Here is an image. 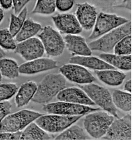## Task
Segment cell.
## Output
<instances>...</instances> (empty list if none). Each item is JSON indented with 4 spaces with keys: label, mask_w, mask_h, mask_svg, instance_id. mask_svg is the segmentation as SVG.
<instances>
[{
    "label": "cell",
    "mask_w": 137,
    "mask_h": 146,
    "mask_svg": "<svg viewBox=\"0 0 137 146\" xmlns=\"http://www.w3.org/2000/svg\"><path fill=\"white\" fill-rule=\"evenodd\" d=\"M95 72L99 80L112 87L120 86L126 78L125 73L117 69L95 70Z\"/></svg>",
    "instance_id": "20"
},
{
    "label": "cell",
    "mask_w": 137,
    "mask_h": 146,
    "mask_svg": "<svg viewBox=\"0 0 137 146\" xmlns=\"http://www.w3.org/2000/svg\"><path fill=\"white\" fill-rule=\"evenodd\" d=\"M56 9L54 0H38L36 2L32 13L50 15L54 13Z\"/></svg>",
    "instance_id": "28"
},
{
    "label": "cell",
    "mask_w": 137,
    "mask_h": 146,
    "mask_svg": "<svg viewBox=\"0 0 137 146\" xmlns=\"http://www.w3.org/2000/svg\"><path fill=\"white\" fill-rule=\"evenodd\" d=\"M131 33V22L129 21L93 40L89 46L92 50L112 53L116 44L125 36L130 35Z\"/></svg>",
    "instance_id": "2"
},
{
    "label": "cell",
    "mask_w": 137,
    "mask_h": 146,
    "mask_svg": "<svg viewBox=\"0 0 137 146\" xmlns=\"http://www.w3.org/2000/svg\"><path fill=\"white\" fill-rule=\"evenodd\" d=\"M99 57L116 69L126 71L131 69V55H121L104 53L100 54Z\"/></svg>",
    "instance_id": "22"
},
{
    "label": "cell",
    "mask_w": 137,
    "mask_h": 146,
    "mask_svg": "<svg viewBox=\"0 0 137 146\" xmlns=\"http://www.w3.org/2000/svg\"><path fill=\"white\" fill-rule=\"evenodd\" d=\"M22 131L11 132L0 131V140H19Z\"/></svg>",
    "instance_id": "34"
},
{
    "label": "cell",
    "mask_w": 137,
    "mask_h": 146,
    "mask_svg": "<svg viewBox=\"0 0 137 146\" xmlns=\"http://www.w3.org/2000/svg\"><path fill=\"white\" fill-rule=\"evenodd\" d=\"M99 111L87 115L83 122L87 133L95 139H101L104 137L115 119L109 113Z\"/></svg>",
    "instance_id": "3"
},
{
    "label": "cell",
    "mask_w": 137,
    "mask_h": 146,
    "mask_svg": "<svg viewBox=\"0 0 137 146\" xmlns=\"http://www.w3.org/2000/svg\"><path fill=\"white\" fill-rule=\"evenodd\" d=\"M113 102L116 108L126 112L131 110V94L129 92L115 90L112 95Z\"/></svg>",
    "instance_id": "26"
},
{
    "label": "cell",
    "mask_w": 137,
    "mask_h": 146,
    "mask_svg": "<svg viewBox=\"0 0 137 146\" xmlns=\"http://www.w3.org/2000/svg\"><path fill=\"white\" fill-rule=\"evenodd\" d=\"M51 137L35 121L30 123L21 133V140H50Z\"/></svg>",
    "instance_id": "23"
},
{
    "label": "cell",
    "mask_w": 137,
    "mask_h": 146,
    "mask_svg": "<svg viewBox=\"0 0 137 146\" xmlns=\"http://www.w3.org/2000/svg\"><path fill=\"white\" fill-rule=\"evenodd\" d=\"M59 71L66 79L77 84H85L93 83L96 79L85 67L79 64L69 63L62 65Z\"/></svg>",
    "instance_id": "10"
},
{
    "label": "cell",
    "mask_w": 137,
    "mask_h": 146,
    "mask_svg": "<svg viewBox=\"0 0 137 146\" xmlns=\"http://www.w3.org/2000/svg\"><path fill=\"white\" fill-rule=\"evenodd\" d=\"M66 85V79L61 73L48 74L38 85L32 101L36 103L47 104L65 88Z\"/></svg>",
    "instance_id": "1"
},
{
    "label": "cell",
    "mask_w": 137,
    "mask_h": 146,
    "mask_svg": "<svg viewBox=\"0 0 137 146\" xmlns=\"http://www.w3.org/2000/svg\"><path fill=\"white\" fill-rule=\"evenodd\" d=\"M27 14L28 9L26 6L17 15H15L14 13H12L11 15L9 29L14 37H15L20 31L27 19Z\"/></svg>",
    "instance_id": "27"
},
{
    "label": "cell",
    "mask_w": 137,
    "mask_h": 146,
    "mask_svg": "<svg viewBox=\"0 0 137 146\" xmlns=\"http://www.w3.org/2000/svg\"><path fill=\"white\" fill-rule=\"evenodd\" d=\"M78 86L85 92L95 104L116 118H119L117 108L113 104L112 95L108 89L93 83Z\"/></svg>",
    "instance_id": "4"
},
{
    "label": "cell",
    "mask_w": 137,
    "mask_h": 146,
    "mask_svg": "<svg viewBox=\"0 0 137 146\" xmlns=\"http://www.w3.org/2000/svg\"><path fill=\"white\" fill-rule=\"evenodd\" d=\"M17 43L15 38L7 28L0 29V47L3 49L13 50Z\"/></svg>",
    "instance_id": "29"
},
{
    "label": "cell",
    "mask_w": 137,
    "mask_h": 146,
    "mask_svg": "<svg viewBox=\"0 0 137 146\" xmlns=\"http://www.w3.org/2000/svg\"><path fill=\"white\" fill-rule=\"evenodd\" d=\"M38 85L34 81H27L23 83L18 89L15 99L17 108H21L27 105L34 98Z\"/></svg>",
    "instance_id": "19"
},
{
    "label": "cell",
    "mask_w": 137,
    "mask_h": 146,
    "mask_svg": "<svg viewBox=\"0 0 137 146\" xmlns=\"http://www.w3.org/2000/svg\"><path fill=\"white\" fill-rule=\"evenodd\" d=\"M115 54L128 55L131 54V36H125L115 45L113 49Z\"/></svg>",
    "instance_id": "31"
},
{
    "label": "cell",
    "mask_w": 137,
    "mask_h": 146,
    "mask_svg": "<svg viewBox=\"0 0 137 146\" xmlns=\"http://www.w3.org/2000/svg\"><path fill=\"white\" fill-rule=\"evenodd\" d=\"M55 140H90L91 137L86 130L77 125H72L62 131Z\"/></svg>",
    "instance_id": "25"
},
{
    "label": "cell",
    "mask_w": 137,
    "mask_h": 146,
    "mask_svg": "<svg viewBox=\"0 0 137 146\" xmlns=\"http://www.w3.org/2000/svg\"><path fill=\"white\" fill-rule=\"evenodd\" d=\"M42 27L40 23L32 18L26 19L20 31L15 37L17 43L33 38L38 34Z\"/></svg>",
    "instance_id": "21"
},
{
    "label": "cell",
    "mask_w": 137,
    "mask_h": 146,
    "mask_svg": "<svg viewBox=\"0 0 137 146\" xmlns=\"http://www.w3.org/2000/svg\"><path fill=\"white\" fill-rule=\"evenodd\" d=\"M30 1L29 0H13V7L14 14L17 15L22 11Z\"/></svg>",
    "instance_id": "35"
},
{
    "label": "cell",
    "mask_w": 137,
    "mask_h": 146,
    "mask_svg": "<svg viewBox=\"0 0 137 146\" xmlns=\"http://www.w3.org/2000/svg\"><path fill=\"white\" fill-rule=\"evenodd\" d=\"M42 109L45 112L50 114L73 116L85 115L88 113L101 110V109L60 101L45 104L43 106Z\"/></svg>",
    "instance_id": "9"
},
{
    "label": "cell",
    "mask_w": 137,
    "mask_h": 146,
    "mask_svg": "<svg viewBox=\"0 0 137 146\" xmlns=\"http://www.w3.org/2000/svg\"><path fill=\"white\" fill-rule=\"evenodd\" d=\"M16 83H3L0 84V102L5 101L11 98L16 94L18 90Z\"/></svg>",
    "instance_id": "30"
},
{
    "label": "cell",
    "mask_w": 137,
    "mask_h": 146,
    "mask_svg": "<svg viewBox=\"0 0 137 146\" xmlns=\"http://www.w3.org/2000/svg\"><path fill=\"white\" fill-rule=\"evenodd\" d=\"M12 105L8 101L0 102V119L2 121L11 113Z\"/></svg>",
    "instance_id": "32"
},
{
    "label": "cell",
    "mask_w": 137,
    "mask_h": 146,
    "mask_svg": "<svg viewBox=\"0 0 137 146\" xmlns=\"http://www.w3.org/2000/svg\"><path fill=\"white\" fill-rule=\"evenodd\" d=\"M2 125V120L0 119V130H1V128Z\"/></svg>",
    "instance_id": "41"
},
{
    "label": "cell",
    "mask_w": 137,
    "mask_h": 146,
    "mask_svg": "<svg viewBox=\"0 0 137 146\" xmlns=\"http://www.w3.org/2000/svg\"><path fill=\"white\" fill-rule=\"evenodd\" d=\"M124 90L127 92L130 93L131 92V80L129 79L126 81L124 86Z\"/></svg>",
    "instance_id": "37"
},
{
    "label": "cell",
    "mask_w": 137,
    "mask_h": 146,
    "mask_svg": "<svg viewBox=\"0 0 137 146\" xmlns=\"http://www.w3.org/2000/svg\"><path fill=\"white\" fill-rule=\"evenodd\" d=\"M42 115L38 111L28 109L21 110L10 113L2 121L0 131L11 133L21 131Z\"/></svg>",
    "instance_id": "5"
},
{
    "label": "cell",
    "mask_w": 137,
    "mask_h": 146,
    "mask_svg": "<svg viewBox=\"0 0 137 146\" xmlns=\"http://www.w3.org/2000/svg\"><path fill=\"white\" fill-rule=\"evenodd\" d=\"M49 56L56 57L62 54L66 47L64 39L60 33L50 25L42 28L38 34Z\"/></svg>",
    "instance_id": "7"
},
{
    "label": "cell",
    "mask_w": 137,
    "mask_h": 146,
    "mask_svg": "<svg viewBox=\"0 0 137 146\" xmlns=\"http://www.w3.org/2000/svg\"><path fill=\"white\" fill-rule=\"evenodd\" d=\"M64 39L65 46L74 54L82 56L91 55L92 50L84 37L77 34H67Z\"/></svg>",
    "instance_id": "17"
},
{
    "label": "cell",
    "mask_w": 137,
    "mask_h": 146,
    "mask_svg": "<svg viewBox=\"0 0 137 146\" xmlns=\"http://www.w3.org/2000/svg\"><path fill=\"white\" fill-rule=\"evenodd\" d=\"M58 67L57 62L47 58H39L22 64L19 66V73L33 75L52 70Z\"/></svg>",
    "instance_id": "13"
},
{
    "label": "cell",
    "mask_w": 137,
    "mask_h": 146,
    "mask_svg": "<svg viewBox=\"0 0 137 146\" xmlns=\"http://www.w3.org/2000/svg\"><path fill=\"white\" fill-rule=\"evenodd\" d=\"M74 5L72 0H57L56 1V8L60 11L65 12L70 10Z\"/></svg>",
    "instance_id": "33"
},
{
    "label": "cell",
    "mask_w": 137,
    "mask_h": 146,
    "mask_svg": "<svg viewBox=\"0 0 137 146\" xmlns=\"http://www.w3.org/2000/svg\"><path fill=\"white\" fill-rule=\"evenodd\" d=\"M57 98L60 101L87 106L95 105L85 92L79 87L64 88L59 93Z\"/></svg>",
    "instance_id": "15"
},
{
    "label": "cell",
    "mask_w": 137,
    "mask_h": 146,
    "mask_svg": "<svg viewBox=\"0 0 137 146\" xmlns=\"http://www.w3.org/2000/svg\"><path fill=\"white\" fill-rule=\"evenodd\" d=\"M97 15L96 8L88 3L79 4L75 14L82 29L87 31L93 29Z\"/></svg>",
    "instance_id": "16"
},
{
    "label": "cell",
    "mask_w": 137,
    "mask_h": 146,
    "mask_svg": "<svg viewBox=\"0 0 137 146\" xmlns=\"http://www.w3.org/2000/svg\"><path fill=\"white\" fill-rule=\"evenodd\" d=\"M0 72L5 78L16 79L20 74L19 66L13 59L3 58L0 59Z\"/></svg>",
    "instance_id": "24"
},
{
    "label": "cell",
    "mask_w": 137,
    "mask_h": 146,
    "mask_svg": "<svg viewBox=\"0 0 137 146\" xmlns=\"http://www.w3.org/2000/svg\"><path fill=\"white\" fill-rule=\"evenodd\" d=\"M2 76L1 74V72H0V82L1 81L2 79Z\"/></svg>",
    "instance_id": "40"
},
{
    "label": "cell",
    "mask_w": 137,
    "mask_h": 146,
    "mask_svg": "<svg viewBox=\"0 0 137 146\" xmlns=\"http://www.w3.org/2000/svg\"><path fill=\"white\" fill-rule=\"evenodd\" d=\"M15 52L26 61L42 57L45 52L42 43L38 38L33 37L17 43Z\"/></svg>",
    "instance_id": "12"
},
{
    "label": "cell",
    "mask_w": 137,
    "mask_h": 146,
    "mask_svg": "<svg viewBox=\"0 0 137 146\" xmlns=\"http://www.w3.org/2000/svg\"><path fill=\"white\" fill-rule=\"evenodd\" d=\"M0 6L3 9H10L13 7V1L12 0H0Z\"/></svg>",
    "instance_id": "36"
},
{
    "label": "cell",
    "mask_w": 137,
    "mask_h": 146,
    "mask_svg": "<svg viewBox=\"0 0 137 146\" xmlns=\"http://www.w3.org/2000/svg\"><path fill=\"white\" fill-rule=\"evenodd\" d=\"M129 21L127 19L114 14L100 13L89 39L93 40L97 39Z\"/></svg>",
    "instance_id": "8"
},
{
    "label": "cell",
    "mask_w": 137,
    "mask_h": 146,
    "mask_svg": "<svg viewBox=\"0 0 137 146\" xmlns=\"http://www.w3.org/2000/svg\"><path fill=\"white\" fill-rule=\"evenodd\" d=\"M4 18V13L3 9L0 6V23L3 21Z\"/></svg>",
    "instance_id": "38"
},
{
    "label": "cell",
    "mask_w": 137,
    "mask_h": 146,
    "mask_svg": "<svg viewBox=\"0 0 137 146\" xmlns=\"http://www.w3.org/2000/svg\"><path fill=\"white\" fill-rule=\"evenodd\" d=\"M83 115L73 116L50 114H43L35 122L47 133L62 132L81 119Z\"/></svg>",
    "instance_id": "6"
},
{
    "label": "cell",
    "mask_w": 137,
    "mask_h": 146,
    "mask_svg": "<svg viewBox=\"0 0 137 146\" xmlns=\"http://www.w3.org/2000/svg\"><path fill=\"white\" fill-rule=\"evenodd\" d=\"M5 56L6 54L3 49L0 47V59L5 57Z\"/></svg>",
    "instance_id": "39"
},
{
    "label": "cell",
    "mask_w": 137,
    "mask_h": 146,
    "mask_svg": "<svg viewBox=\"0 0 137 146\" xmlns=\"http://www.w3.org/2000/svg\"><path fill=\"white\" fill-rule=\"evenodd\" d=\"M52 19L57 29L64 34H77L83 30L77 17L73 14H58L52 17Z\"/></svg>",
    "instance_id": "14"
},
{
    "label": "cell",
    "mask_w": 137,
    "mask_h": 146,
    "mask_svg": "<svg viewBox=\"0 0 137 146\" xmlns=\"http://www.w3.org/2000/svg\"><path fill=\"white\" fill-rule=\"evenodd\" d=\"M69 62L95 70L117 69L102 59L90 56H76L70 58Z\"/></svg>",
    "instance_id": "18"
},
{
    "label": "cell",
    "mask_w": 137,
    "mask_h": 146,
    "mask_svg": "<svg viewBox=\"0 0 137 146\" xmlns=\"http://www.w3.org/2000/svg\"><path fill=\"white\" fill-rule=\"evenodd\" d=\"M103 140H131V115L126 114L113 121Z\"/></svg>",
    "instance_id": "11"
}]
</instances>
